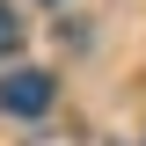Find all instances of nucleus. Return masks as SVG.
Here are the masks:
<instances>
[{"instance_id":"obj_1","label":"nucleus","mask_w":146,"mask_h":146,"mask_svg":"<svg viewBox=\"0 0 146 146\" xmlns=\"http://www.w3.org/2000/svg\"><path fill=\"white\" fill-rule=\"evenodd\" d=\"M0 110H7V117H44V110H51V73H36V66L7 73V80H0Z\"/></svg>"},{"instance_id":"obj_2","label":"nucleus","mask_w":146,"mask_h":146,"mask_svg":"<svg viewBox=\"0 0 146 146\" xmlns=\"http://www.w3.org/2000/svg\"><path fill=\"white\" fill-rule=\"evenodd\" d=\"M15 44H22V29H15V7H7V0H0V58L15 51Z\"/></svg>"},{"instance_id":"obj_3","label":"nucleus","mask_w":146,"mask_h":146,"mask_svg":"<svg viewBox=\"0 0 146 146\" xmlns=\"http://www.w3.org/2000/svg\"><path fill=\"white\" fill-rule=\"evenodd\" d=\"M139 146H146V139H139Z\"/></svg>"}]
</instances>
